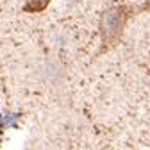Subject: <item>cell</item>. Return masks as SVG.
Listing matches in <instances>:
<instances>
[{
	"mask_svg": "<svg viewBox=\"0 0 150 150\" xmlns=\"http://www.w3.org/2000/svg\"><path fill=\"white\" fill-rule=\"evenodd\" d=\"M150 9V0H146L141 6H129V4H120L105 9L100 16V38H102V52H107L109 48L116 47L122 41V36L125 30V25L129 23L130 18H134L139 13H145Z\"/></svg>",
	"mask_w": 150,
	"mask_h": 150,
	"instance_id": "obj_1",
	"label": "cell"
},
{
	"mask_svg": "<svg viewBox=\"0 0 150 150\" xmlns=\"http://www.w3.org/2000/svg\"><path fill=\"white\" fill-rule=\"evenodd\" d=\"M50 4V0H29L27 6L23 7L25 13H40Z\"/></svg>",
	"mask_w": 150,
	"mask_h": 150,
	"instance_id": "obj_2",
	"label": "cell"
}]
</instances>
